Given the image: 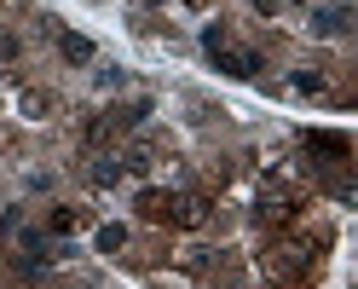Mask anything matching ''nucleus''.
I'll return each instance as SVG.
<instances>
[{
	"instance_id": "obj_17",
	"label": "nucleus",
	"mask_w": 358,
	"mask_h": 289,
	"mask_svg": "<svg viewBox=\"0 0 358 289\" xmlns=\"http://www.w3.org/2000/svg\"><path fill=\"white\" fill-rule=\"evenodd\" d=\"M185 6H208V0H185Z\"/></svg>"
},
{
	"instance_id": "obj_14",
	"label": "nucleus",
	"mask_w": 358,
	"mask_h": 289,
	"mask_svg": "<svg viewBox=\"0 0 358 289\" xmlns=\"http://www.w3.org/2000/svg\"><path fill=\"white\" fill-rule=\"evenodd\" d=\"M127 81V70H116V64H104V70H99V87H104V93H110V87H122Z\"/></svg>"
},
{
	"instance_id": "obj_6",
	"label": "nucleus",
	"mask_w": 358,
	"mask_h": 289,
	"mask_svg": "<svg viewBox=\"0 0 358 289\" xmlns=\"http://www.w3.org/2000/svg\"><path fill=\"white\" fill-rule=\"evenodd\" d=\"M312 255H318L312 243H283V249L272 255V272H278V278H295V272H301V266H306Z\"/></svg>"
},
{
	"instance_id": "obj_3",
	"label": "nucleus",
	"mask_w": 358,
	"mask_h": 289,
	"mask_svg": "<svg viewBox=\"0 0 358 289\" xmlns=\"http://www.w3.org/2000/svg\"><path fill=\"white\" fill-rule=\"evenodd\" d=\"M162 220H168V226H179V232H196V226H208V197H196V191H168Z\"/></svg>"
},
{
	"instance_id": "obj_2",
	"label": "nucleus",
	"mask_w": 358,
	"mask_h": 289,
	"mask_svg": "<svg viewBox=\"0 0 358 289\" xmlns=\"http://www.w3.org/2000/svg\"><path fill=\"white\" fill-rule=\"evenodd\" d=\"M295 214H301V191H295V185H283V180H272V185L260 191V203H255V220H260L266 232L289 226Z\"/></svg>"
},
{
	"instance_id": "obj_8",
	"label": "nucleus",
	"mask_w": 358,
	"mask_h": 289,
	"mask_svg": "<svg viewBox=\"0 0 358 289\" xmlns=\"http://www.w3.org/2000/svg\"><path fill=\"white\" fill-rule=\"evenodd\" d=\"M87 180H93L99 191H116L127 174H122V157H93V168H87Z\"/></svg>"
},
{
	"instance_id": "obj_15",
	"label": "nucleus",
	"mask_w": 358,
	"mask_h": 289,
	"mask_svg": "<svg viewBox=\"0 0 358 289\" xmlns=\"http://www.w3.org/2000/svg\"><path fill=\"white\" fill-rule=\"evenodd\" d=\"M249 6H255V12H266V17H272V12H283V0H249Z\"/></svg>"
},
{
	"instance_id": "obj_12",
	"label": "nucleus",
	"mask_w": 358,
	"mask_h": 289,
	"mask_svg": "<svg viewBox=\"0 0 358 289\" xmlns=\"http://www.w3.org/2000/svg\"><path fill=\"white\" fill-rule=\"evenodd\" d=\"M47 232H52V237H70V232H76V209H52Z\"/></svg>"
},
{
	"instance_id": "obj_1",
	"label": "nucleus",
	"mask_w": 358,
	"mask_h": 289,
	"mask_svg": "<svg viewBox=\"0 0 358 289\" xmlns=\"http://www.w3.org/2000/svg\"><path fill=\"white\" fill-rule=\"evenodd\" d=\"M203 47H208V64H214V70H226V76H243V81H249V76L266 70V58H260L255 47H226V29H220V24L203 35Z\"/></svg>"
},
{
	"instance_id": "obj_7",
	"label": "nucleus",
	"mask_w": 358,
	"mask_h": 289,
	"mask_svg": "<svg viewBox=\"0 0 358 289\" xmlns=\"http://www.w3.org/2000/svg\"><path fill=\"white\" fill-rule=\"evenodd\" d=\"M52 41H58V52H64V64H93V52H99L93 41H87V35H76V29H58Z\"/></svg>"
},
{
	"instance_id": "obj_4",
	"label": "nucleus",
	"mask_w": 358,
	"mask_h": 289,
	"mask_svg": "<svg viewBox=\"0 0 358 289\" xmlns=\"http://www.w3.org/2000/svg\"><path fill=\"white\" fill-rule=\"evenodd\" d=\"M347 29H352V6H347V0H318V6H312V35L335 41Z\"/></svg>"
},
{
	"instance_id": "obj_18",
	"label": "nucleus",
	"mask_w": 358,
	"mask_h": 289,
	"mask_svg": "<svg viewBox=\"0 0 358 289\" xmlns=\"http://www.w3.org/2000/svg\"><path fill=\"white\" fill-rule=\"evenodd\" d=\"M306 6H312V0H306Z\"/></svg>"
},
{
	"instance_id": "obj_10",
	"label": "nucleus",
	"mask_w": 358,
	"mask_h": 289,
	"mask_svg": "<svg viewBox=\"0 0 358 289\" xmlns=\"http://www.w3.org/2000/svg\"><path fill=\"white\" fill-rule=\"evenodd\" d=\"M289 93H301V99H324V76H318V70H295V76H289Z\"/></svg>"
},
{
	"instance_id": "obj_11",
	"label": "nucleus",
	"mask_w": 358,
	"mask_h": 289,
	"mask_svg": "<svg viewBox=\"0 0 358 289\" xmlns=\"http://www.w3.org/2000/svg\"><path fill=\"white\" fill-rule=\"evenodd\" d=\"M122 243H127V226H122V220H110V226H99V249H104V255H116Z\"/></svg>"
},
{
	"instance_id": "obj_16",
	"label": "nucleus",
	"mask_w": 358,
	"mask_h": 289,
	"mask_svg": "<svg viewBox=\"0 0 358 289\" xmlns=\"http://www.w3.org/2000/svg\"><path fill=\"white\" fill-rule=\"evenodd\" d=\"M0 58H17V41L12 35H0Z\"/></svg>"
},
{
	"instance_id": "obj_5",
	"label": "nucleus",
	"mask_w": 358,
	"mask_h": 289,
	"mask_svg": "<svg viewBox=\"0 0 358 289\" xmlns=\"http://www.w3.org/2000/svg\"><path fill=\"white\" fill-rule=\"evenodd\" d=\"M301 145H306L312 162H329V168L347 162V139H341V133H301Z\"/></svg>"
},
{
	"instance_id": "obj_9",
	"label": "nucleus",
	"mask_w": 358,
	"mask_h": 289,
	"mask_svg": "<svg viewBox=\"0 0 358 289\" xmlns=\"http://www.w3.org/2000/svg\"><path fill=\"white\" fill-rule=\"evenodd\" d=\"M150 162H156V145L150 139H133L122 150V174H150Z\"/></svg>"
},
{
	"instance_id": "obj_13",
	"label": "nucleus",
	"mask_w": 358,
	"mask_h": 289,
	"mask_svg": "<svg viewBox=\"0 0 358 289\" xmlns=\"http://www.w3.org/2000/svg\"><path fill=\"white\" fill-rule=\"evenodd\" d=\"M17 110H24V116H47L52 99H47V93H24V99H17Z\"/></svg>"
}]
</instances>
